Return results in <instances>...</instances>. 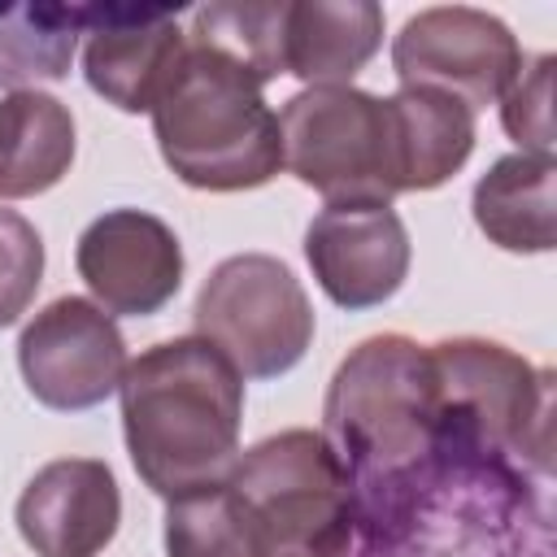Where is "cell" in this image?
I'll use <instances>...</instances> for the list:
<instances>
[{
    "instance_id": "52a82bcc",
    "label": "cell",
    "mask_w": 557,
    "mask_h": 557,
    "mask_svg": "<svg viewBox=\"0 0 557 557\" xmlns=\"http://www.w3.org/2000/svg\"><path fill=\"white\" fill-rule=\"evenodd\" d=\"M191 322L239 379H278L313 344V305L300 278L270 252L218 261L196 296Z\"/></svg>"
},
{
    "instance_id": "3957f363",
    "label": "cell",
    "mask_w": 557,
    "mask_h": 557,
    "mask_svg": "<svg viewBox=\"0 0 557 557\" xmlns=\"http://www.w3.org/2000/svg\"><path fill=\"white\" fill-rule=\"evenodd\" d=\"M261 78L235 57L187 39L165 91L152 104L161 161L196 191L261 187L283 170L278 113Z\"/></svg>"
},
{
    "instance_id": "277c9868",
    "label": "cell",
    "mask_w": 557,
    "mask_h": 557,
    "mask_svg": "<svg viewBox=\"0 0 557 557\" xmlns=\"http://www.w3.org/2000/svg\"><path fill=\"white\" fill-rule=\"evenodd\" d=\"M226 483L248 505L257 557H348L352 483L322 431L292 426L252 444Z\"/></svg>"
},
{
    "instance_id": "4fadbf2b",
    "label": "cell",
    "mask_w": 557,
    "mask_h": 557,
    "mask_svg": "<svg viewBox=\"0 0 557 557\" xmlns=\"http://www.w3.org/2000/svg\"><path fill=\"white\" fill-rule=\"evenodd\" d=\"M183 48H187V35L170 13L96 4L91 39L83 48V74H87V87L113 109L152 113Z\"/></svg>"
},
{
    "instance_id": "d6986e66",
    "label": "cell",
    "mask_w": 557,
    "mask_h": 557,
    "mask_svg": "<svg viewBox=\"0 0 557 557\" xmlns=\"http://www.w3.org/2000/svg\"><path fill=\"white\" fill-rule=\"evenodd\" d=\"M165 557H257L248 505L226 479L170 496Z\"/></svg>"
},
{
    "instance_id": "8fae6325",
    "label": "cell",
    "mask_w": 557,
    "mask_h": 557,
    "mask_svg": "<svg viewBox=\"0 0 557 557\" xmlns=\"http://www.w3.org/2000/svg\"><path fill=\"white\" fill-rule=\"evenodd\" d=\"M409 231L392 205H326L305 231V261L339 309L392 300L409 274Z\"/></svg>"
},
{
    "instance_id": "5bb4252c",
    "label": "cell",
    "mask_w": 557,
    "mask_h": 557,
    "mask_svg": "<svg viewBox=\"0 0 557 557\" xmlns=\"http://www.w3.org/2000/svg\"><path fill=\"white\" fill-rule=\"evenodd\" d=\"M383 44V9L374 0H287L283 74L309 87H344Z\"/></svg>"
},
{
    "instance_id": "7c38bea8",
    "label": "cell",
    "mask_w": 557,
    "mask_h": 557,
    "mask_svg": "<svg viewBox=\"0 0 557 557\" xmlns=\"http://www.w3.org/2000/svg\"><path fill=\"white\" fill-rule=\"evenodd\" d=\"M17 531L35 557H100L122 522V492L100 457H57L17 496Z\"/></svg>"
},
{
    "instance_id": "44dd1931",
    "label": "cell",
    "mask_w": 557,
    "mask_h": 557,
    "mask_svg": "<svg viewBox=\"0 0 557 557\" xmlns=\"http://www.w3.org/2000/svg\"><path fill=\"white\" fill-rule=\"evenodd\" d=\"M44 283V239L17 213L0 209V326H13Z\"/></svg>"
},
{
    "instance_id": "9c48e42d",
    "label": "cell",
    "mask_w": 557,
    "mask_h": 557,
    "mask_svg": "<svg viewBox=\"0 0 557 557\" xmlns=\"http://www.w3.org/2000/svg\"><path fill=\"white\" fill-rule=\"evenodd\" d=\"M126 339L96 300L57 296L17 335V370L26 392L61 413L104 405L126 374Z\"/></svg>"
},
{
    "instance_id": "30bf717a",
    "label": "cell",
    "mask_w": 557,
    "mask_h": 557,
    "mask_svg": "<svg viewBox=\"0 0 557 557\" xmlns=\"http://www.w3.org/2000/svg\"><path fill=\"white\" fill-rule=\"evenodd\" d=\"M74 265L104 313L148 318L183 283V244L157 213L109 209L78 235Z\"/></svg>"
},
{
    "instance_id": "9a60e30c",
    "label": "cell",
    "mask_w": 557,
    "mask_h": 557,
    "mask_svg": "<svg viewBox=\"0 0 557 557\" xmlns=\"http://www.w3.org/2000/svg\"><path fill=\"white\" fill-rule=\"evenodd\" d=\"M383 100L392 117L400 191H431L448 183L474 152V113L461 100L426 87H400L396 96Z\"/></svg>"
},
{
    "instance_id": "e0dca14e",
    "label": "cell",
    "mask_w": 557,
    "mask_h": 557,
    "mask_svg": "<svg viewBox=\"0 0 557 557\" xmlns=\"http://www.w3.org/2000/svg\"><path fill=\"white\" fill-rule=\"evenodd\" d=\"M74 161L70 109L35 87L0 96V200H26L57 187Z\"/></svg>"
},
{
    "instance_id": "5b68a950",
    "label": "cell",
    "mask_w": 557,
    "mask_h": 557,
    "mask_svg": "<svg viewBox=\"0 0 557 557\" xmlns=\"http://www.w3.org/2000/svg\"><path fill=\"white\" fill-rule=\"evenodd\" d=\"M440 379V444L461 457H531L548 470V370H535L496 339H440L431 344Z\"/></svg>"
},
{
    "instance_id": "2e32d148",
    "label": "cell",
    "mask_w": 557,
    "mask_h": 557,
    "mask_svg": "<svg viewBox=\"0 0 557 557\" xmlns=\"http://www.w3.org/2000/svg\"><path fill=\"white\" fill-rule=\"evenodd\" d=\"M474 222L505 252H548L557 244V161L500 157L474 183Z\"/></svg>"
},
{
    "instance_id": "8992f818",
    "label": "cell",
    "mask_w": 557,
    "mask_h": 557,
    "mask_svg": "<svg viewBox=\"0 0 557 557\" xmlns=\"http://www.w3.org/2000/svg\"><path fill=\"white\" fill-rule=\"evenodd\" d=\"M283 165L326 205H392L400 196L387 100L352 83L305 87L278 113Z\"/></svg>"
},
{
    "instance_id": "7a4b0ae2",
    "label": "cell",
    "mask_w": 557,
    "mask_h": 557,
    "mask_svg": "<svg viewBox=\"0 0 557 557\" xmlns=\"http://www.w3.org/2000/svg\"><path fill=\"white\" fill-rule=\"evenodd\" d=\"M122 431L135 474L157 496L222 483L239 457L244 379L200 335L144 348L122 374Z\"/></svg>"
},
{
    "instance_id": "7402d4cb",
    "label": "cell",
    "mask_w": 557,
    "mask_h": 557,
    "mask_svg": "<svg viewBox=\"0 0 557 557\" xmlns=\"http://www.w3.org/2000/svg\"><path fill=\"white\" fill-rule=\"evenodd\" d=\"M509 139L522 144L531 157H553V57L544 52L531 74H518V83L505 91L500 104Z\"/></svg>"
},
{
    "instance_id": "6da1fadb",
    "label": "cell",
    "mask_w": 557,
    "mask_h": 557,
    "mask_svg": "<svg viewBox=\"0 0 557 557\" xmlns=\"http://www.w3.org/2000/svg\"><path fill=\"white\" fill-rule=\"evenodd\" d=\"M322 440L352 483V518L370 544L405 527L440 457V379L431 348L409 335H370L357 344L322 405Z\"/></svg>"
},
{
    "instance_id": "ac0fdd59",
    "label": "cell",
    "mask_w": 557,
    "mask_h": 557,
    "mask_svg": "<svg viewBox=\"0 0 557 557\" xmlns=\"http://www.w3.org/2000/svg\"><path fill=\"white\" fill-rule=\"evenodd\" d=\"M96 4H9L0 9V87L22 91L35 78H61L74 57V39L91 26Z\"/></svg>"
},
{
    "instance_id": "ba28073f",
    "label": "cell",
    "mask_w": 557,
    "mask_h": 557,
    "mask_svg": "<svg viewBox=\"0 0 557 557\" xmlns=\"http://www.w3.org/2000/svg\"><path fill=\"white\" fill-rule=\"evenodd\" d=\"M392 70L400 87L453 96L474 113L505 100V91L518 83L522 48L487 9L435 4L413 13L392 39Z\"/></svg>"
},
{
    "instance_id": "ffe728a7",
    "label": "cell",
    "mask_w": 557,
    "mask_h": 557,
    "mask_svg": "<svg viewBox=\"0 0 557 557\" xmlns=\"http://www.w3.org/2000/svg\"><path fill=\"white\" fill-rule=\"evenodd\" d=\"M283 17H287V0H278V4H244V0L205 4L191 13L187 39L235 57L261 83H270L283 74Z\"/></svg>"
}]
</instances>
